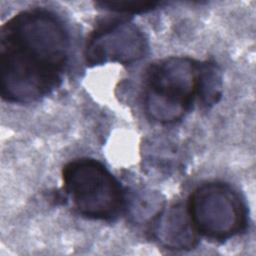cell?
<instances>
[{"mask_svg": "<svg viewBox=\"0 0 256 256\" xmlns=\"http://www.w3.org/2000/svg\"><path fill=\"white\" fill-rule=\"evenodd\" d=\"M70 46L66 25L48 9L29 8L11 17L0 31L2 99L28 104L50 95L62 83Z\"/></svg>", "mask_w": 256, "mask_h": 256, "instance_id": "6da1fadb", "label": "cell"}, {"mask_svg": "<svg viewBox=\"0 0 256 256\" xmlns=\"http://www.w3.org/2000/svg\"><path fill=\"white\" fill-rule=\"evenodd\" d=\"M200 95V62L172 56L152 63L145 71L142 99L146 115L172 124L188 114Z\"/></svg>", "mask_w": 256, "mask_h": 256, "instance_id": "7a4b0ae2", "label": "cell"}, {"mask_svg": "<svg viewBox=\"0 0 256 256\" xmlns=\"http://www.w3.org/2000/svg\"><path fill=\"white\" fill-rule=\"evenodd\" d=\"M64 189L76 211L92 220L111 221L125 207V193L119 181L100 161L78 158L62 170Z\"/></svg>", "mask_w": 256, "mask_h": 256, "instance_id": "3957f363", "label": "cell"}, {"mask_svg": "<svg viewBox=\"0 0 256 256\" xmlns=\"http://www.w3.org/2000/svg\"><path fill=\"white\" fill-rule=\"evenodd\" d=\"M187 213L197 234L224 241L246 229L247 208L229 184L209 181L197 186L188 198Z\"/></svg>", "mask_w": 256, "mask_h": 256, "instance_id": "277c9868", "label": "cell"}, {"mask_svg": "<svg viewBox=\"0 0 256 256\" xmlns=\"http://www.w3.org/2000/svg\"><path fill=\"white\" fill-rule=\"evenodd\" d=\"M148 50L142 30L125 19L104 21L90 34L85 47V59L89 66L108 62L131 64L143 58Z\"/></svg>", "mask_w": 256, "mask_h": 256, "instance_id": "5b68a950", "label": "cell"}, {"mask_svg": "<svg viewBox=\"0 0 256 256\" xmlns=\"http://www.w3.org/2000/svg\"><path fill=\"white\" fill-rule=\"evenodd\" d=\"M153 232L157 241L167 249H193L198 240L187 209L180 205L172 206L160 213Z\"/></svg>", "mask_w": 256, "mask_h": 256, "instance_id": "8992f818", "label": "cell"}, {"mask_svg": "<svg viewBox=\"0 0 256 256\" xmlns=\"http://www.w3.org/2000/svg\"><path fill=\"white\" fill-rule=\"evenodd\" d=\"M222 94V77L214 62H200V95L199 102L205 107L218 102Z\"/></svg>", "mask_w": 256, "mask_h": 256, "instance_id": "52a82bcc", "label": "cell"}, {"mask_svg": "<svg viewBox=\"0 0 256 256\" xmlns=\"http://www.w3.org/2000/svg\"><path fill=\"white\" fill-rule=\"evenodd\" d=\"M163 2L159 1H101L97 2L96 5L102 9L110 10L118 13L128 14H139L146 13L157 9L163 5Z\"/></svg>", "mask_w": 256, "mask_h": 256, "instance_id": "ba28073f", "label": "cell"}]
</instances>
